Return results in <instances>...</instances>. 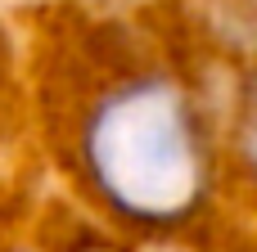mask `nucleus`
<instances>
[{
    "mask_svg": "<svg viewBox=\"0 0 257 252\" xmlns=\"http://www.w3.org/2000/svg\"><path fill=\"white\" fill-rule=\"evenodd\" d=\"M68 167L104 221L167 239L212 203L217 131L172 68L122 54L99 63V86L68 117Z\"/></svg>",
    "mask_w": 257,
    "mask_h": 252,
    "instance_id": "nucleus-1",
    "label": "nucleus"
},
{
    "mask_svg": "<svg viewBox=\"0 0 257 252\" xmlns=\"http://www.w3.org/2000/svg\"><path fill=\"white\" fill-rule=\"evenodd\" d=\"M68 252H126V248H113V243H81V248H68Z\"/></svg>",
    "mask_w": 257,
    "mask_h": 252,
    "instance_id": "nucleus-2",
    "label": "nucleus"
}]
</instances>
